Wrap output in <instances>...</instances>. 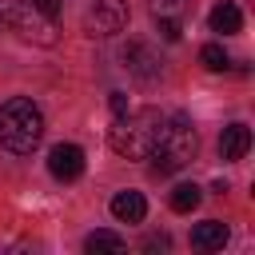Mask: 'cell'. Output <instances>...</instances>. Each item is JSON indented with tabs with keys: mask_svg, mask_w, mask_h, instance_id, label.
I'll list each match as a JSON object with an SVG mask.
<instances>
[{
	"mask_svg": "<svg viewBox=\"0 0 255 255\" xmlns=\"http://www.w3.org/2000/svg\"><path fill=\"white\" fill-rule=\"evenodd\" d=\"M28 4H32L36 12H44L48 20H56V16H60V8H64V0H28Z\"/></svg>",
	"mask_w": 255,
	"mask_h": 255,
	"instance_id": "obj_17",
	"label": "cell"
},
{
	"mask_svg": "<svg viewBox=\"0 0 255 255\" xmlns=\"http://www.w3.org/2000/svg\"><path fill=\"white\" fill-rule=\"evenodd\" d=\"M251 147V128L247 124H227L223 135H219V155L223 159H243Z\"/></svg>",
	"mask_w": 255,
	"mask_h": 255,
	"instance_id": "obj_8",
	"label": "cell"
},
{
	"mask_svg": "<svg viewBox=\"0 0 255 255\" xmlns=\"http://www.w3.org/2000/svg\"><path fill=\"white\" fill-rule=\"evenodd\" d=\"M84 251H112V255H124V251H128V243H124V235H116V231L100 227V231H92V235L84 239Z\"/></svg>",
	"mask_w": 255,
	"mask_h": 255,
	"instance_id": "obj_12",
	"label": "cell"
},
{
	"mask_svg": "<svg viewBox=\"0 0 255 255\" xmlns=\"http://www.w3.org/2000/svg\"><path fill=\"white\" fill-rule=\"evenodd\" d=\"M199 199H203V191H199L195 183H179V187L171 191V211L187 215V211H195V207H199Z\"/></svg>",
	"mask_w": 255,
	"mask_h": 255,
	"instance_id": "obj_13",
	"label": "cell"
},
{
	"mask_svg": "<svg viewBox=\"0 0 255 255\" xmlns=\"http://www.w3.org/2000/svg\"><path fill=\"white\" fill-rule=\"evenodd\" d=\"M12 8H16V0H0V24H8V16H12Z\"/></svg>",
	"mask_w": 255,
	"mask_h": 255,
	"instance_id": "obj_20",
	"label": "cell"
},
{
	"mask_svg": "<svg viewBox=\"0 0 255 255\" xmlns=\"http://www.w3.org/2000/svg\"><path fill=\"white\" fill-rule=\"evenodd\" d=\"M223 243H227V223L203 219V223L191 227V247H199V251H219Z\"/></svg>",
	"mask_w": 255,
	"mask_h": 255,
	"instance_id": "obj_10",
	"label": "cell"
},
{
	"mask_svg": "<svg viewBox=\"0 0 255 255\" xmlns=\"http://www.w3.org/2000/svg\"><path fill=\"white\" fill-rule=\"evenodd\" d=\"M112 215H116L120 223H143L147 199H143L139 191H120V195H112Z\"/></svg>",
	"mask_w": 255,
	"mask_h": 255,
	"instance_id": "obj_9",
	"label": "cell"
},
{
	"mask_svg": "<svg viewBox=\"0 0 255 255\" xmlns=\"http://www.w3.org/2000/svg\"><path fill=\"white\" fill-rule=\"evenodd\" d=\"M147 159H151V167L159 175H171V171L187 167L195 159V128H191V120L187 116H167L163 120V135H159V143H155V151Z\"/></svg>",
	"mask_w": 255,
	"mask_h": 255,
	"instance_id": "obj_3",
	"label": "cell"
},
{
	"mask_svg": "<svg viewBox=\"0 0 255 255\" xmlns=\"http://www.w3.org/2000/svg\"><path fill=\"white\" fill-rule=\"evenodd\" d=\"M143 247H147V251H167V235H151Z\"/></svg>",
	"mask_w": 255,
	"mask_h": 255,
	"instance_id": "obj_19",
	"label": "cell"
},
{
	"mask_svg": "<svg viewBox=\"0 0 255 255\" xmlns=\"http://www.w3.org/2000/svg\"><path fill=\"white\" fill-rule=\"evenodd\" d=\"M199 60H203V68H211V72H223V68H227L223 44H203V48H199Z\"/></svg>",
	"mask_w": 255,
	"mask_h": 255,
	"instance_id": "obj_14",
	"label": "cell"
},
{
	"mask_svg": "<svg viewBox=\"0 0 255 255\" xmlns=\"http://www.w3.org/2000/svg\"><path fill=\"white\" fill-rule=\"evenodd\" d=\"M48 171L60 179V183H72L84 175V147L80 143H56L48 151Z\"/></svg>",
	"mask_w": 255,
	"mask_h": 255,
	"instance_id": "obj_5",
	"label": "cell"
},
{
	"mask_svg": "<svg viewBox=\"0 0 255 255\" xmlns=\"http://www.w3.org/2000/svg\"><path fill=\"white\" fill-rule=\"evenodd\" d=\"M108 108H112V116L120 120V116L128 112V96H124V92H112V96H108Z\"/></svg>",
	"mask_w": 255,
	"mask_h": 255,
	"instance_id": "obj_18",
	"label": "cell"
},
{
	"mask_svg": "<svg viewBox=\"0 0 255 255\" xmlns=\"http://www.w3.org/2000/svg\"><path fill=\"white\" fill-rule=\"evenodd\" d=\"M128 24V4L124 0H92V28L100 36H116Z\"/></svg>",
	"mask_w": 255,
	"mask_h": 255,
	"instance_id": "obj_7",
	"label": "cell"
},
{
	"mask_svg": "<svg viewBox=\"0 0 255 255\" xmlns=\"http://www.w3.org/2000/svg\"><path fill=\"white\" fill-rule=\"evenodd\" d=\"M163 112L155 108H139V112H124L112 128H108V143L112 151L128 155V159H147L163 135Z\"/></svg>",
	"mask_w": 255,
	"mask_h": 255,
	"instance_id": "obj_1",
	"label": "cell"
},
{
	"mask_svg": "<svg viewBox=\"0 0 255 255\" xmlns=\"http://www.w3.org/2000/svg\"><path fill=\"white\" fill-rule=\"evenodd\" d=\"M183 12V0H151V16H179Z\"/></svg>",
	"mask_w": 255,
	"mask_h": 255,
	"instance_id": "obj_15",
	"label": "cell"
},
{
	"mask_svg": "<svg viewBox=\"0 0 255 255\" xmlns=\"http://www.w3.org/2000/svg\"><path fill=\"white\" fill-rule=\"evenodd\" d=\"M124 68L135 76V80H143V84H151V80H159V60H155V52L147 48V44H139V40H131L124 52Z\"/></svg>",
	"mask_w": 255,
	"mask_h": 255,
	"instance_id": "obj_6",
	"label": "cell"
},
{
	"mask_svg": "<svg viewBox=\"0 0 255 255\" xmlns=\"http://www.w3.org/2000/svg\"><path fill=\"white\" fill-rule=\"evenodd\" d=\"M8 24H12V28H20V36H24V40H36V44H56V20H48L44 12H36L32 4H28V8H12Z\"/></svg>",
	"mask_w": 255,
	"mask_h": 255,
	"instance_id": "obj_4",
	"label": "cell"
},
{
	"mask_svg": "<svg viewBox=\"0 0 255 255\" xmlns=\"http://www.w3.org/2000/svg\"><path fill=\"white\" fill-rule=\"evenodd\" d=\"M159 36H163L167 44H175V40L183 36V32H179V20H175V16H159Z\"/></svg>",
	"mask_w": 255,
	"mask_h": 255,
	"instance_id": "obj_16",
	"label": "cell"
},
{
	"mask_svg": "<svg viewBox=\"0 0 255 255\" xmlns=\"http://www.w3.org/2000/svg\"><path fill=\"white\" fill-rule=\"evenodd\" d=\"M207 24H211V32H219V36H235V32L243 28V12H239L231 0H219V4L211 8Z\"/></svg>",
	"mask_w": 255,
	"mask_h": 255,
	"instance_id": "obj_11",
	"label": "cell"
},
{
	"mask_svg": "<svg viewBox=\"0 0 255 255\" xmlns=\"http://www.w3.org/2000/svg\"><path fill=\"white\" fill-rule=\"evenodd\" d=\"M40 139H44V116H40V108L32 100H24V96L8 100L0 108V143L8 151H16V155H28V151H36Z\"/></svg>",
	"mask_w": 255,
	"mask_h": 255,
	"instance_id": "obj_2",
	"label": "cell"
}]
</instances>
